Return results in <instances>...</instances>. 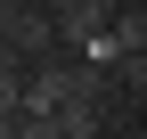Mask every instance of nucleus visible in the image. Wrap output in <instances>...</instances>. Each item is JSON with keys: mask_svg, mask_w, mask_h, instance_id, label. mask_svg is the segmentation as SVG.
<instances>
[{"mask_svg": "<svg viewBox=\"0 0 147 139\" xmlns=\"http://www.w3.org/2000/svg\"><path fill=\"white\" fill-rule=\"evenodd\" d=\"M33 8H49V16H57V8H74V0H33Z\"/></svg>", "mask_w": 147, "mask_h": 139, "instance_id": "5", "label": "nucleus"}, {"mask_svg": "<svg viewBox=\"0 0 147 139\" xmlns=\"http://www.w3.org/2000/svg\"><path fill=\"white\" fill-rule=\"evenodd\" d=\"M0 139H16V115H0Z\"/></svg>", "mask_w": 147, "mask_h": 139, "instance_id": "6", "label": "nucleus"}, {"mask_svg": "<svg viewBox=\"0 0 147 139\" xmlns=\"http://www.w3.org/2000/svg\"><path fill=\"white\" fill-rule=\"evenodd\" d=\"M0 49H8L16 65H33V57H49V49H57V25H49V8H33V0H25V8L8 16V33H0Z\"/></svg>", "mask_w": 147, "mask_h": 139, "instance_id": "1", "label": "nucleus"}, {"mask_svg": "<svg viewBox=\"0 0 147 139\" xmlns=\"http://www.w3.org/2000/svg\"><path fill=\"white\" fill-rule=\"evenodd\" d=\"M49 131L57 139H98V107H90V98H65V107L49 115Z\"/></svg>", "mask_w": 147, "mask_h": 139, "instance_id": "3", "label": "nucleus"}, {"mask_svg": "<svg viewBox=\"0 0 147 139\" xmlns=\"http://www.w3.org/2000/svg\"><path fill=\"white\" fill-rule=\"evenodd\" d=\"M57 107H65V65H25L16 115H57Z\"/></svg>", "mask_w": 147, "mask_h": 139, "instance_id": "2", "label": "nucleus"}, {"mask_svg": "<svg viewBox=\"0 0 147 139\" xmlns=\"http://www.w3.org/2000/svg\"><path fill=\"white\" fill-rule=\"evenodd\" d=\"M16 8H25V0H0V33H8V16H16Z\"/></svg>", "mask_w": 147, "mask_h": 139, "instance_id": "4", "label": "nucleus"}]
</instances>
